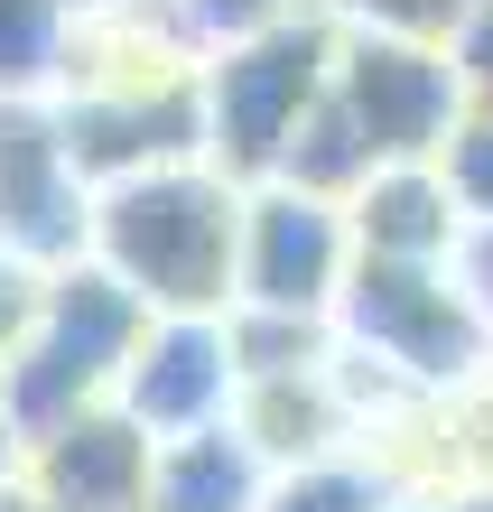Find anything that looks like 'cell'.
Wrapping results in <instances>:
<instances>
[{
  "mask_svg": "<svg viewBox=\"0 0 493 512\" xmlns=\"http://www.w3.org/2000/svg\"><path fill=\"white\" fill-rule=\"evenodd\" d=\"M56 131H66L75 168L94 177V196L149 168L205 159V103L196 84H159V94H56Z\"/></svg>",
  "mask_w": 493,
  "mask_h": 512,
  "instance_id": "9",
  "label": "cell"
},
{
  "mask_svg": "<svg viewBox=\"0 0 493 512\" xmlns=\"http://www.w3.org/2000/svg\"><path fill=\"white\" fill-rule=\"evenodd\" d=\"M0 252L28 270L94 261V177L75 168L56 103H0Z\"/></svg>",
  "mask_w": 493,
  "mask_h": 512,
  "instance_id": "7",
  "label": "cell"
},
{
  "mask_svg": "<svg viewBox=\"0 0 493 512\" xmlns=\"http://www.w3.org/2000/svg\"><path fill=\"white\" fill-rule=\"evenodd\" d=\"M75 56V19L56 0H0V103H56Z\"/></svg>",
  "mask_w": 493,
  "mask_h": 512,
  "instance_id": "15",
  "label": "cell"
},
{
  "mask_svg": "<svg viewBox=\"0 0 493 512\" xmlns=\"http://www.w3.org/2000/svg\"><path fill=\"white\" fill-rule=\"evenodd\" d=\"M19 466V438H10V419H0V475H10Z\"/></svg>",
  "mask_w": 493,
  "mask_h": 512,
  "instance_id": "24",
  "label": "cell"
},
{
  "mask_svg": "<svg viewBox=\"0 0 493 512\" xmlns=\"http://www.w3.org/2000/svg\"><path fill=\"white\" fill-rule=\"evenodd\" d=\"M233 429L261 447V466H270V475L317 466V457H345V447L363 438V429H354L345 382H335V364H326V373H298V382H242Z\"/></svg>",
  "mask_w": 493,
  "mask_h": 512,
  "instance_id": "12",
  "label": "cell"
},
{
  "mask_svg": "<svg viewBox=\"0 0 493 512\" xmlns=\"http://www.w3.org/2000/svg\"><path fill=\"white\" fill-rule=\"evenodd\" d=\"M224 345L242 382H298L335 364V317H280V308H224Z\"/></svg>",
  "mask_w": 493,
  "mask_h": 512,
  "instance_id": "14",
  "label": "cell"
},
{
  "mask_svg": "<svg viewBox=\"0 0 493 512\" xmlns=\"http://www.w3.org/2000/svg\"><path fill=\"white\" fill-rule=\"evenodd\" d=\"M354 280V224L345 205L252 187L242 196V243H233V308H280V317H335Z\"/></svg>",
  "mask_w": 493,
  "mask_h": 512,
  "instance_id": "6",
  "label": "cell"
},
{
  "mask_svg": "<svg viewBox=\"0 0 493 512\" xmlns=\"http://www.w3.org/2000/svg\"><path fill=\"white\" fill-rule=\"evenodd\" d=\"M335 103L373 168H438L447 140L475 122V84L456 75V56L400 38H335Z\"/></svg>",
  "mask_w": 493,
  "mask_h": 512,
  "instance_id": "5",
  "label": "cell"
},
{
  "mask_svg": "<svg viewBox=\"0 0 493 512\" xmlns=\"http://www.w3.org/2000/svg\"><path fill=\"white\" fill-rule=\"evenodd\" d=\"M400 512H493V494H438V503H400Z\"/></svg>",
  "mask_w": 493,
  "mask_h": 512,
  "instance_id": "22",
  "label": "cell"
},
{
  "mask_svg": "<svg viewBox=\"0 0 493 512\" xmlns=\"http://www.w3.org/2000/svg\"><path fill=\"white\" fill-rule=\"evenodd\" d=\"M363 177H373V149L354 140L345 103H335V84H326V103L298 122V140H289V159H280V177H270V187H298V196L354 205V187H363Z\"/></svg>",
  "mask_w": 493,
  "mask_h": 512,
  "instance_id": "16",
  "label": "cell"
},
{
  "mask_svg": "<svg viewBox=\"0 0 493 512\" xmlns=\"http://www.w3.org/2000/svg\"><path fill=\"white\" fill-rule=\"evenodd\" d=\"M410 494L391 485V466H373L363 447H345V457H317V466H289L270 475L261 512H400Z\"/></svg>",
  "mask_w": 493,
  "mask_h": 512,
  "instance_id": "17",
  "label": "cell"
},
{
  "mask_svg": "<svg viewBox=\"0 0 493 512\" xmlns=\"http://www.w3.org/2000/svg\"><path fill=\"white\" fill-rule=\"evenodd\" d=\"M140 336H149V308L103 261L47 270V308H38V326H28V345L0 364V419H10V438L38 447V438L66 429V419L103 410L121 364L140 354Z\"/></svg>",
  "mask_w": 493,
  "mask_h": 512,
  "instance_id": "2",
  "label": "cell"
},
{
  "mask_svg": "<svg viewBox=\"0 0 493 512\" xmlns=\"http://www.w3.org/2000/svg\"><path fill=\"white\" fill-rule=\"evenodd\" d=\"M438 177H447V196H456V215H466V233L493 224V112H475V122L447 140Z\"/></svg>",
  "mask_w": 493,
  "mask_h": 512,
  "instance_id": "19",
  "label": "cell"
},
{
  "mask_svg": "<svg viewBox=\"0 0 493 512\" xmlns=\"http://www.w3.org/2000/svg\"><path fill=\"white\" fill-rule=\"evenodd\" d=\"M19 485L38 512H149V438L112 401L19 447Z\"/></svg>",
  "mask_w": 493,
  "mask_h": 512,
  "instance_id": "10",
  "label": "cell"
},
{
  "mask_svg": "<svg viewBox=\"0 0 493 512\" xmlns=\"http://www.w3.org/2000/svg\"><path fill=\"white\" fill-rule=\"evenodd\" d=\"M261 494H270V466L233 419L149 447V512H261Z\"/></svg>",
  "mask_w": 493,
  "mask_h": 512,
  "instance_id": "13",
  "label": "cell"
},
{
  "mask_svg": "<svg viewBox=\"0 0 493 512\" xmlns=\"http://www.w3.org/2000/svg\"><path fill=\"white\" fill-rule=\"evenodd\" d=\"M56 10H66V19L84 28V19H103V10H121V0H56Z\"/></svg>",
  "mask_w": 493,
  "mask_h": 512,
  "instance_id": "23",
  "label": "cell"
},
{
  "mask_svg": "<svg viewBox=\"0 0 493 512\" xmlns=\"http://www.w3.org/2000/svg\"><path fill=\"white\" fill-rule=\"evenodd\" d=\"M456 289L475 298V317H484V336H493V224L466 233V252H456Z\"/></svg>",
  "mask_w": 493,
  "mask_h": 512,
  "instance_id": "21",
  "label": "cell"
},
{
  "mask_svg": "<svg viewBox=\"0 0 493 512\" xmlns=\"http://www.w3.org/2000/svg\"><path fill=\"white\" fill-rule=\"evenodd\" d=\"M335 345L354 364L391 373L419 401H456L493 373V336L456 270H400V261H354L345 298H335Z\"/></svg>",
  "mask_w": 493,
  "mask_h": 512,
  "instance_id": "4",
  "label": "cell"
},
{
  "mask_svg": "<svg viewBox=\"0 0 493 512\" xmlns=\"http://www.w3.org/2000/svg\"><path fill=\"white\" fill-rule=\"evenodd\" d=\"M335 84V19L298 10L280 28H261V38L242 47H214L205 75H196V103H205V168L224 177V187H270L289 159L298 122L326 103Z\"/></svg>",
  "mask_w": 493,
  "mask_h": 512,
  "instance_id": "3",
  "label": "cell"
},
{
  "mask_svg": "<svg viewBox=\"0 0 493 512\" xmlns=\"http://www.w3.org/2000/svg\"><path fill=\"white\" fill-rule=\"evenodd\" d=\"M38 308H47V270H28L19 252H0V364H10V354L28 345Z\"/></svg>",
  "mask_w": 493,
  "mask_h": 512,
  "instance_id": "20",
  "label": "cell"
},
{
  "mask_svg": "<svg viewBox=\"0 0 493 512\" xmlns=\"http://www.w3.org/2000/svg\"><path fill=\"white\" fill-rule=\"evenodd\" d=\"M10 503H19V466H10V475H0V512H10Z\"/></svg>",
  "mask_w": 493,
  "mask_h": 512,
  "instance_id": "25",
  "label": "cell"
},
{
  "mask_svg": "<svg viewBox=\"0 0 493 512\" xmlns=\"http://www.w3.org/2000/svg\"><path fill=\"white\" fill-rule=\"evenodd\" d=\"M233 401H242V373H233L224 317H149L140 354L112 382V410L131 419L149 447L196 438V429H224Z\"/></svg>",
  "mask_w": 493,
  "mask_h": 512,
  "instance_id": "8",
  "label": "cell"
},
{
  "mask_svg": "<svg viewBox=\"0 0 493 512\" xmlns=\"http://www.w3.org/2000/svg\"><path fill=\"white\" fill-rule=\"evenodd\" d=\"M233 243H242V187H224L205 159L121 177L94 196V261L149 317H224Z\"/></svg>",
  "mask_w": 493,
  "mask_h": 512,
  "instance_id": "1",
  "label": "cell"
},
{
  "mask_svg": "<svg viewBox=\"0 0 493 512\" xmlns=\"http://www.w3.org/2000/svg\"><path fill=\"white\" fill-rule=\"evenodd\" d=\"M335 19V38H400V47H456L484 0H307Z\"/></svg>",
  "mask_w": 493,
  "mask_h": 512,
  "instance_id": "18",
  "label": "cell"
},
{
  "mask_svg": "<svg viewBox=\"0 0 493 512\" xmlns=\"http://www.w3.org/2000/svg\"><path fill=\"white\" fill-rule=\"evenodd\" d=\"M354 261H400V270H456L466 252V215H456L438 168H373L345 205Z\"/></svg>",
  "mask_w": 493,
  "mask_h": 512,
  "instance_id": "11",
  "label": "cell"
}]
</instances>
